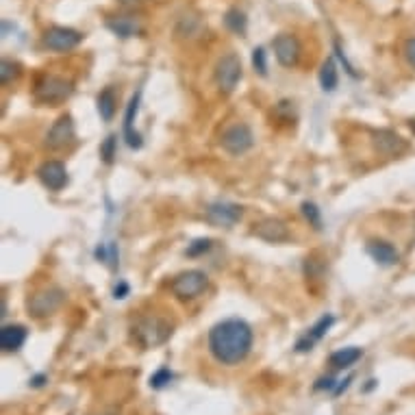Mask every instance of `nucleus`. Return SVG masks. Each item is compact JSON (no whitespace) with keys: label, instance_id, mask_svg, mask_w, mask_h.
<instances>
[{"label":"nucleus","instance_id":"nucleus-26","mask_svg":"<svg viewBox=\"0 0 415 415\" xmlns=\"http://www.w3.org/2000/svg\"><path fill=\"white\" fill-rule=\"evenodd\" d=\"M18 76H20V66L16 62H11V59H3V62H0V83L9 85Z\"/></svg>","mask_w":415,"mask_h":415},{"label":"nucleus","instance_id":"nucleus-3","mask_svg":"<svg viewBox=\"0 0 415 415\" xmlns=\"http://www.w3.org/2000/svg\"><path fill=\"white\" fill-rule=\"evenodd\" d=\"M74 92V83L64 78V76H54V74H46L42 76L35 87H33V98L40 105H62L66 103Z\"/></svg>","mask_w":415,"mask_h":415},{"label":"nucleus","instance_id":"nucleus-31","mask_svg":"<svg viewBox=\"0 0 415 415\" xmlns=\"http://www.w3.org/2000/svg\"><path fill=\"white\" fill-rule=\"evenodd\" d=\"M335 387H337V380L333 378V376H322V378H317V382L313 385V390L315 392H335Z\"/></svg>","mask_w":415,"mask_h":415},{"label":"nucleus","instance_id":"nucleus-12","mask_svg":"<svg viewBox=\"0 0 415 415\" xmlns=\"http://www.w3.org/2000/svg\"><path fill=\"white\" fill-rule=\"evenodd\" d=\"M252 235L259 237V240H263V242H268V244H283L291 237L287 224L279 218H263V220L255 222Z\"/></svg>","mask_w":415,"mask_h":415},{"label":"nucleus","instance_id":"nucleus-25","mask_svg":"<svg viewBox=\"0 0 415 415\" xmlns=\"http://www.w3.org/2000/svg\"><path fill=\"white\" fill-rule=\"evenodd\" d=\"M300 211L305 216V220L309 222V226H313L315 230H322V211L317 209V204L315 202H303L300 204Z\"/></svg>","mask_w":415,"mask_h":415},{"label":"nucleus","instance_id":"nucleus-24","mask_svg":"<svg viewBox=\"0 0 415 415\" xmlns=\"http://www.w3.org/2000/svg\"><path fill=\"white\" fill-rule=\"evenodd\" d=\"M224 24L228 31L237 33V35H244L246 28H248V20H246V13L240 11V9H228L226 16H224Z\"/></svg>","mask_w":415,"mask_h":415},{"label":"nucleus","instance_id":"nucleus-28","mask_svg":"<svg viewBox=\"0 0 415 415\" xmlns=\"http://www.w3.org/2000/svg\"><path fill=\"white\" fill-rule=\"evenodd\" d=\"M211 248H214V242L209 240V237H200V240H194V242L187 246L185 255H187V257H202L204 252H209Z\"/></svg>","mask_w":415,"mask_h":415},{"label":"nucleus","instance_id":"nucleus-38","mask_svg":"<svg viewBox=\"0 0 415 415\" xmlns=\"http://www.w3.org/2000/svg\"><path fill=\"white\" fill-rule=\"evenodd\" d=\"M117 3L124 5V7H133V5H137V3H139V0H117Z\"/></svg>","mask_w":415,"mask_h":415},{"label":"nucleus","instance_id":"nucleus-4","mask_svg":"<svg viewBox=\"0 0 415 415\" xmlns=\"http://www.w3.org/2000/svg\"><path fill=\"white\" fill-rule=\"evenodd\" d=\"M64 303H66V291L57 285H50V287H42L35 293H31V298L26 300V309H28V315L40 320V317H48L54 311H59Z\"/></svg>","mask_w":415,"mask_h":415},{"label":"nucleus","instance_id":"nucleus-14","mask_svg":"<svg viewBox=\"0 0 415 415\" xmlns=\"http://www.w3.org/2000/svg\"><path fill=\"white\" fill-rule=\"evenodd\" d=\"M37 176L40 181L44 183V187H48L50 192H59L68 185V170L62 161H44L40 168H37Z\"/></svg>","mask_w":415,"mask_h":415},{"label":"nucleus","instance_id":"nucleus-19","mask_svg":"<svg viewBox=\"0 0 415 415\" xmlns=\"http://www.w3.org/2000/svg\"><path fill=\"white\" fill-rule=\"evenodd\" d=\"M363 357V350L357 348V346H348V348H339L335 350L331 357H329V363L333 370H348L357 363L359 359Z\"/></svg>","mask_w":415,"mask_h":415},{"label":"nucleus","instance_id":"nucleus-32","mask_svg":"<svg viewBox=\"0 0 415 415\" xmlns=\"http://www.w3.org/2000/svg\"><path fill=\"white\" fill-rule=\"evenodd\" d=\"M404 57H407L409 66L415 70V37H409V40L404 42Z\"/></svg>","mask_w":415,"mask_h":415},{"label":"nucleus","instance_id":"nucleus-7","mask_svg":"<svg viewBox=\"0 0 415 415\" xmlns=\"http://www.w3.org/2000/svg\"><path fill=\"white\" fill-rule=\"evenodd\" d=\"M220 144H222V148H224V151H226L228 155L240 157V155L248 153L250 148H252V144H255V135H252V131H250V127H248V124L237 122V124L228 127V129L222 133Z\"/></svg>","mask_w":415,"mask_h":415},{"label":"nucleus","instance_id":"nucleus-5","mask_svg":"<svg viewBox=\"0 0 415 415\" xmlns=\"http://www.w3.org/2000/svg\"><path fill=\"white\" fill-rule=\"evenodd\" d=\"M209 287V276H206L202 270H187L176 274L170 283L172 293L179 300H194L198 296H202Z\"/></svg>","mask_w":415,"mask_h":415},{"label":"nucleus","instance_id":"nucleus-21","mask_svg":"<svg viewBox=\"0 0 415 415\" xmlns=\"http://www.w3.org/2000/svg\"><path fill=\"white\" fill-rule=\"evenodd\" d=\"M115 105H117V98H115L113 87H105V90L96 98V109H98V113H100V117H103L105 122H111L113 120Z\"/></svg>","mask_w":415,"mask_h":415},{"label":"nucleus","instance_id":"nucleus-36","mask_svg":"<svg viewBox=\"0 0 415 415\" xmlns=\"http://www.w3.org/2000/svg\"><path fill=\"white\" fill-rule=\"evenodd\" d=\"M96 259L103 261V263H109V244H100L96 248Z\"/></svg>","mask_w":415,"mask_h":415},{"label":"nucleus","instance_id":"nucleus-33","mask_svg":"<svg viewBox=\"0 0 415 415\" xmlns=\"http://www.w3.org/2000/svg\"><path fill=\"white\" fill-rule=\"evenodd\" d=\"M129 291H131L129 283H117L115 289H113V298L115 300H122V298H127V296H129Z\"/></svg>","mask_w":415,"mask_h":415},{"label":"nucleus","instance_id":"nucleus-8","mask_svg":"<svg viewBox=\"0 0 415 415\" xmlns=\"http://www.w3.org/2000/svg\"><path fill=\"white\" fill-rule=\"evenodd\" d=\"M83 42V33L70 26H50L44 33V46L52 52H68Z\"/></svg>","mask_w":415,"mask_h":415},{"label":"nucleus","instance_id":"nucleus-11","mask_svg":"<svg viewBox=\"0 0 415 415\" xmlns=\"http://www.w3.org/2000/svg\"><path fill=\"white\" fill-rule=\"evenodd\" d=\"M244 218V209L240 204L233 202H214L206 206V222L214 226H222V228H230Z\"/></svg>","mask_w":415,"mask_h":415},{"label":"nucleus","instance_id":"nucleus-22","mask_svg":"<svg viewBox=\"0 0 415 415\" xmlns=\"http://www.w3.org/2000/svg\"><path fill=\"white\" fill-rule=\"evenodd\" d=\"M337 83H339V74H337V66L333 59H326L322 64V70H320V87L324 92H335L337 90Z\"/></svg>","mask_w":415,"mask_h":415},{"label":"nucleus","instance_id":"nucleus-39","mask_svg":"<svg viewBox=\"0 0 415 415\" xmlns=\"http://www.w3.org/2000/svg\"><path fill=\"white\" fill-rule=\"evenodd\" d=\"M376 385H378V380H374V378H372V380H368V385H366V392H370V390H374V387H376Z\"/></svg>","mask_w":415,"mask_h":415},{"label":"nucleus","instance_id":"nucleus-40","mask_svg":"<svg viewBox=\"0 0 415 415\" xmlns=\"http://www.w3.org/2000/svg\"><path fill=\"white\" fill-rule=\"evenodd\" d=\"M409 129H411V133L415 135V117H413V120H409Z\"/></svg>","mask_w":415,"mask_h":415},{"label":"nucleus","instance_id":"nucleus-9","mask_svg":"<svg viewBox=\"0 0 415 415\" xmlns=\"http://www.w3.org/2000/svg\"><path fill=\"white\" fill-rule=\"evenodd\" d=\"M272 48H274V54H276V62L283 68L298 66L300 54H303V46H300V42H298V37H296V35H291V33H279L272 40Z\"/></svg>","mask_w":415,"mask_h":415},{"label":"nucleus","instance_id":"nucleus-2","mask_svg":"<svg viewBox=\"0 0 415 415\" xmlns=\"http://www.w3.org/2000/svg\"><path fill=\"white\" fill-rule=\"evenodd\" d=\"M174 326L165 320V317H141L135 326H133V337L141 348H155L165 344L172 337Z\"/></svg>","mask_w":415,"mask_h":415},{"label":"nucleus","instance_id":"nucleus-34","mask_svg":"<svg viewBox=\"0 0 415 415\" xmlns=\"http://www.w3.org/2000/svg\"><path fill=\"white\" fill-rule=\"evenodd\" d=\"M107 265L111 270H117V244L115 242L109 244V263Z\"/></svg>","mask_w":415,"mask_h":415},{"label":"nucleus","instance_id":"nucleus-35","mask_svg":"<svg viewBox=\"0 0 415 415\" xmlns=\"http://www.w3.org/2000/svg\"><path fill=\"white\" fill-rule=\"evenodd\" d=\"M352 380H354V376H346L344 380H337V387H335L333 394H335V396H341V394L350 387V382H352Z\"/></svg>","mask_w":415,"mask_h":415},{"label":"nucleus","instance_id":"nucleus-20","mask_svg":"<svg viewBox=\"0 0 415 415\" xmlns=\"http://www.w3.org/2000/svg\"><path fill=\"white\" fill-rule=\"evenodd\" d=\"M107 26H109V31H111L113 35L122 37V40L133 37V35L139 33V24H137V20H133L131 16H117V18H111V20H107Z\"/></svg>","mask_w":415,"mask_h":415},{"label":"nucleus","instance_id":"nucleus-10","mask_svg":"<svg viewBox=\"0 0 415 415\" xmlns=\"http://www.w3.org/2000/svg\"><path fill=\"white\" fill-rule=\"evenodd\" d=\"M372 144H374V151L382 157H400L409 151V144L407 139H402L398 133L390 131V129H380V131H374L372 133Z\"/></svg>","mask_w":415,"mask_h":415},{"label":"nucleus","instance_id":"nucleus-13","mask_svg":"<svg viewBox=\"0 0 415 415\" xmlns=\"http://www.w3.org/2000/svg\"><path fill=\"white\" fill-rule=\"evenodd\" d=\"M74 139V122H72V115H59L54 124L50 127L48 135H46V146L50 151H62L68 144H72Z\"/></svg>","mask_w":415,"mask_h":415},{"label":"nucleus","instance_id":"nucleus-18","mask_svg":"<svg viewBox=\"0 0 415 415\" xmlns=\"http://www.w3.org/2000/svg\"><path fill=\"white\" fill-rule=\"evenodd\" d=\"M26 337H28L26 326L5 324L3 331H0V348H3V352H18L24 346Z\"/></svg>","mask_w":415,"mask_h":415},{"label":"nucleus","instance_id":"nucleus-1","mask_svg":"<svg viewBox=\"0 0 415 415\" xmlns=\"http://www.w3.org/2000/svg\"><path fill=\"white\" fill-rule=\"evenodd\" d=\"M255 333L252 326L240 317H228L211 326L206 346H209L211 357L220 366H240L252 350Z\"/></svg>","mask_w":415,"mask_h":415},{"label":"nucleus","instance_id":"nucleus-6","mask_svg":"<svg viewBox=\"0 0 415 415\" xmlns=\"http://www.w3.org/2000/svg\"><path fill=\"white\" fill-rule=\"evenodd\" d=\"M242 59L237 57L235 52H228V54H224L220 62H218V66H216V85H218V90L224 94V96H228V94H233L235 92V87H237V83L242 81Z\"/></svg>","mask_w":415,"mask_h":415},{"label":"nucleus","instance_id":"nucleus-30","mask_svg":"<svg viewBox=\"0 0 415 415\" xmlns=\"http://www.w3.org/2000/svg\"><path fill=\"white\" fill-rule=\"evenodd\" d=\"M252 66H255V72H259L261 76L268 74V57H265V50L261 46L252 50Z\"/></svg>","mask_w":415,"mask_h":415},{"label":"nucleus","instance_id":"nucleus-23","mask_svg":"<svg viewBox=\"0 0 415 415\" xmlns=\"http://www.w3.org/2000/svg\"><path fill=\"white\" fill-rule=\"evenodd\" d=\"M324 272H326V259H322L317 252L309 255L305 259V276H307V281H322Z\"/></svg>","mask_w":415,"mask_h":415},{"label":"nucleus","instance_id":"nucleus-27","mask_svg":"<svg viewBox=\"0 0 415 415\" xmlns=\"http://www.w3.org/2000/svg\"><path fill=\"white\" fill-rule=\"evenodd\" d=\"M100 157L107 165H111L117 157V137L109 135L103 144H100Z\"/></svg>","mask_w":415,"mask_h":415},{"label":"nucleus","instance_id":"nucleus-37","mask_svg":"<svg viewBox=\"0 0 415 415\" xmlns=\"http://www.w3.org/2000/svg\"><path fill=\"white\" fill-rule=\"evenodd\" d=\"M46 380H48V376H44V374H37V376H33V378H31V387H44V385H46Z\"/></svg>","mask_w":415,"mask_h":415},{"label":"nucleus","instance_id":"nucleus-29","mask_svg":"<svg viewBox=\"0 0 415 415\" xmlns=\"http://www.w3.org/2000/svg\"><path fill=\"white\" fill-rule=\"evenodd\" d=\"M174 374L170 372V368H159L153 376H151V387L153 390H163L168 387V385L172 382Z\"/></svg>","mask_w":415,"mask_h":415},{"label":"nucleus","instance_id":"nucleus-17","mask_svg":"<svg viewBox=\"0 0 415 415\" xmlns=\"http://www.w3.org/2000/svg\"><path fill=\"white\" fill-rule=\"evenodd\" d=\"M366 250L378 265H382V268H392V265H396L400 261V252L390 242L374 240L366 246Z\"/></svg>","mask_w":415,"mask_h":415},{"label":"nucleus","instance_id":"nucleus-16","mask_svg":"<svg viewBox=\"0 0 415 415\" xmlns=\"http://www.w3.org/2000/svg\"><path fill=\"white\" fill-rule=\"evenodd\" d=\"M139 100H141V90L133 94L131 103L127 105V111H124V124H122V133H124V139L129 144V148L133 151H139L144 146V139L141 135L135 131V117H137V111H139Z\"/></svg>","mask_w":415,"mask_h":415},{"label":"nucleus","instance_id":"nucleus-15","mask_svg":"<svg viewBox=\"0 0 415 415\" xmlns=\"http://www.w3.org/2000/svg\"><path fill=\"white\" fill-rule=\"evenodd\" d=\"M333 324H335V315H331V313L322 315V317L311 326V329L307 331V335L296 341V352H309V350H313V346H315L320 339H324L326 333H329V331L333 329Z\"/></svg>","mask_w":415,"mask_h":415}]
</instances>
